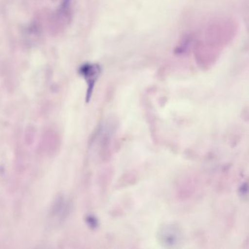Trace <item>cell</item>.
I'll return each instance as SVG.
<instances>
[{
	"label": "cell",
	"instance_id": "obj_1",
	"mask_svg": "<svg viewBox=\"0 0 249 249\" xmlns=\"http://www.w3.org/2000/svg\"><path fill=\"white\" fill-rule=\"evenodd\" d=\"M81 75L87 80L88 84V91H87V100L91 97L94 89V84L101 72V68L99 65L94 64H87L81 67L80 70Z\"/></svg>",
	"mask_w": 249,
	"mask_h": 249
}]
</instances>
